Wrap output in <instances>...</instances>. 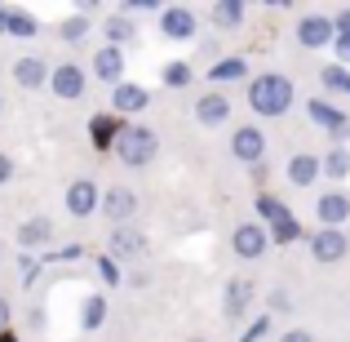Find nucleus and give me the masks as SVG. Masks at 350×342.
Segmentation results:
<instances>
[{"label":"nucleus","instance_id":"1","mask_svg":"<svg viewBox=\"0 0 350 342\" xmlns=\"http://www.w3.org/2000/svg\"><path fill=\"white\" fill-rule=\"evenodd\" d=\"M248 107H253L257 116H284L293 107V80L288 76H257L253 85H248Z\"/></svg>","mask_w":350,"mask_h":342},{"label":"nucleus","instance_id":"2","mask_svg":"<svg viewBox=\"0 0 350 342\" xmlns=\"http://www.w3.org/2000/svg\"><path fill=\"white\" fill-rule=\"evenodd\" d=\"M155 151H160V138H155V129L146 125H124L116 138V156L120 164H129V169H142V164L155 160Z\"/></svg>","mask_w":350,"mask_h":342},{"label":"nucleus","instance_id":"3","mask_svg":"<svg viewBox=\"0 0 350 342\" xmlns=\"http://www.w3.org/2000/svg\"><path fill=\"white\" fill-rule=\"evenodd\" d=\"M85 67H76V62H58V67L49 71V89L62 98V103H76L80 94H85Z\"/></svg>","mask_w":350,"mask_h":342},{"label":"nucleus","instance_id":"4","mask_svg":"<svg viewBox=\"0 0 350 342\" xmlns=\"http://www.w3.org/2000/svg\"><path fill=\"white\" fill-rule=\"evenodd\" d=\"M107 214V223H116V227H129V218L137 214V191H129V187H107L103 191V205H98Z\"/></svg>","mask_w":350,"mask_h":342},{"label":"nucleus","instance_id":"5","mask_svg":"<svg viewBox=\"0 0 350 342\" xmlns=\"http://www.w3.org/2000/svg\"><path fill=\"white\" fill-rule=\"evenodd\" d=\"M111 258L116 262H133V258H146V236L137 227H111Z\"/></svg>","mask_w":350,"mask_h":342},{"label":"nucleus","instance_id":"6","mask_svg":"<svg viewBox=\"0 0 350 342\" xmlns=\"http://www.w3.org/2000/svg\"><path fill=\"white\" fill-rule=\"evenodd\" d=\"M160 32L169 36V40H191V36H196V9H187V5L160 9Z\"/></svg>","mask_w":350,"mask_h":342},{"label":"nucleus","instance_id":"7","mask_svg":"<svg viewBox=\"0 0 350 342\" xmlns=\"http://www.w3.org/2000/svg\"><path fill=\"white\" fill-rule=\"evenodd\" d=\"M231 156H235V160H244V164H257V160L266 156V134H262V129H253V125L235 129V138H231Z\"/></svg>","mask_w":350,"mask_h":342},{"label":"nucleus","instance_id":"8","mask_svg":"<svg viewBox=\"0 0 350 342\" xmlns=\"http://www.w3.org/2000/svg\"><path fill=\"white\" fill-rule=\"evenodd\" d=\"M98 205H103V196H98V187H94L89 178H80V182H71V187H67V209H71V218L98 214Z\"/></svg>","mask_w":350,"mask_h":342},{"label":"nucleus","instance_id":"9","mask_svg":"<svg viewBox=\"0 0 350 342\" xmlns=\"http://www.w3.org/2000/svg\"><path fill=\"white\" fill-rule=\"evenodd\" d=\"M49 240H53V218H44V214L27 218V223L18 227V245H23V254H36V249H44Z\"/></svg>","mask_w":350,"mask_h":342},{"label":"nucleus","instance_id":"10","mask_svg":"<svg viewBox=\"0 0 350 342\" xmlns=\"http://www.w3.org/2000/svg\"><path fill=\"white\" fill-rule=\"evenodd\" d=\"M248 302H253V280H244V276L226 280V293H222V311H226V320H244Z\"/></svg>","mask_w":350,"mask_h":342},{"label":"nucleus","instance_id":"11","mask_svg":"<svg viewBox=\"0 0 350 342\" xmlns=\"http://www.w3.org/2000/svg\"><path fill=\"white\" fill-rule=\"evenodd\" d=\"M231 245H235V254H239V258H262V254H266V245H271V236H266V227L244 223V227H235Z\"/></svg>","mask_w":350,"mask_h":342},{"label":"nucleus","instance_id":"12","mask_svg":"<svg viewBox=\"0 0 350 342\" xmlns=\"http://www.w3.org/2000/svg\"><path fill=\"white\" fill-rule=\"evenodd\" d=\"M94 76L107 80V85H124V53H120L116 45H103V49L94 53Z\"/></svg>","mask_w":350,"mask_h":342},{"label":"nucleus","instance_id":"13","mask_svg":"<svg viewBox=\"0 0 350 342\" xmlns=\"http://www.w3.org/2000/svg\"><path fill=\"white\" fill-rule=\"evenodd\" d=\"M310 254H315V262H342L346 258V236L333 227H324L315 240H310Z\"/></svg>","mask_w":350,"mask_h":342},{"label":"nucleus","instance_id":"14","mask_svg":"<svg viewBox=\"0 0 350 342\" xmlns=\"http://www.w3.org/2000/svg\"><path fill=\"white\" fill-rule=\"evenodd\" d=\"M49 71H53L49 62H44V58H31V53L14 62V80H18L23 89H40V85H49Z\"/></svg>","mask_w":350,"mask_h":342},{"label":"nucleus","instance_id":"15","mask_svg":"<svg viewBox=\"0 0 350 342\" xmlns=\"http://www.w3.org/2000/svg\"><path fill=\"white\" fill-rule=\"evenodd\" d=\"M315 214H319V223H324V227L342 231V223H346V218H350V200L342 196V191H328V196H319Z\"/></svg>","mask_w":350,"mask_h":342},{"label":"nucleus","instance_id":"16","mask_svg":"<svg viewBox=\"0 0 350 342\" xmlns=\"http://www.w3.org/2000/svg\"><path fill=\"white\" fill-rule=\"evenodd\" d=\"M333 36H337V27L328 23V18H301V27H297V40L306 45V49H319V45H333Z\"/></svg>","mask_w":350,"mask_h":342},{"label":"nucleus","instance_id":"17","mask_svg":"<svg viewBox=\"0 0 350 342\" xmlns=\"http://www.w3.org/2000/svg\"><path fill=\"white\" fill-rule=\"evenodd\" d=\"M146 103H151V94H146L142 85H129V80H124V85H116V89H111V107H116V112H124V116L142 112Z\"/></svg>","mask_w":350,"mask_h":342},{"label":"nucleus","instance_id":"18","mask_svg":"<svg viewBox=\"0 0 350 342\" xmlns=\"http://www.w3.org/2000/svg\"><path fill=\"white\" fill-rule=\"evenodd\" d=\"M226 116H231V103H226L222 94H204L196 103V120H200V125H208V129L226 125Z\"/></svg>","mask_w":350,"mask_h":342},{"label":"nucleus","instance_id":"19","mask_svg":"<svg viewBox=\"0 0 350 342\" xmlns=\"http://www.w3.org/2000/svg\"><path fill=\"white\" fill-rule=\"evenodd\" d=\"M0 32L18 36V40H31L40 27H36V18L27 14V9H0Z\"/></svg>","mask_w":350,"mask_h":342},{"label":"nucleus","instance_id":"20","mask_svg":"<svg viewBox=\"0 0 350 342\" xmlns=\"http://www.w3.org/2000/svg\"><path fill=\"white\" fill-rule=\"evenodd\" d=\"M319 173H324V169H319L315 156H293V160H288V182H293V187H310Z\"/></svg>","mask_w":350,"mask_h":342},{"label":"nucleus","instance_id":"21","mask_svg":"<svg viewBox=\"0 0 350 342\" xmlns=\"http://www.w3.org/2000/svg\"><path fill=\"white\" fill-rule=\"evenodd\" d=\"M310 120H315V125H324V129H333L337 138L350 134V120L337 112V107H328V103H310Z\"/></svg>","mask_w":350,"mask_h":342},{"label":"nucleus","instance_id":"22","mask_svg":"<svg viewBox=\"0 0 350 342\" xmlns=\"http://www.w3.org/2000/svg\"><path fill=\"white\" fill-rule=\"evenodd\" d=\"M120 129H124V125H116V116H94V120H89V134H94V147H98V151L116 147Z\"/></svg>","mask_w":350,"mask_h":342},{"label":"nucleus","instance_id":"23","mask_svg":"<svg viewBox=\"0 0 350 342\" xmlns=\"http://www.w3.org/2000/svg\"><path fill=\"white\" fill-rule=\"evenodd\" d=\"M248 76V62L244 58H222L217 67H208V80L213 85H226V80H244Z\"/></svg>","mask_w":350,"mask_h":342},{"label":"nucleus","instance_id":"24","mask_svg":"<svg viewBox=\"0 0 350 342\" xmlns=\"http://www.w3.org/2000/svg\"><path fill=\"white\" fill-rule=\"evenodd\" d=\"M103 320H107V298L103 293H89L85 307H80V325L85 329H103Z\"/></svg>","mask_w":350,"mask_h":342},{"label":"nucleus","instance_id":"25","mask_svg":"<svg viewBox=\"0 0 350 342\" xmlns=\"http://www.w3.org/2000/svg\"><path fill=\"white\" fill-rule=\"evenodd\" d=\"M103 32H107V45H116V49H120V45H129V40H133V23H129L124 14H111V18H107V27H103Z\"/></svg>","mask_w":350,"mask_h":342},{"label":"nucleus","instance_id":"26","mask_svg":"<svg viewBox=\"0 0 350 342\" xmlns=\"http://www.w3.org/2000/svg\"><path fill=\"white\" fill-rule=\"evenodd\" d=\"M319 169H324L328 178H346V173H350V151H346V147H333V151L319 160Z\"/></svg>","mask_w":350,"mask_h":342},{"label":"nucleus","instance_id":"27","mask_svg":"<svg viewBox=\"0 0 350 342\" xmlns=\"http://www.w3.org/2000/svg\"><path fill=\"white\" fill-rule=\"evenodd\" d=\"M213 23L217 27H239V23H244V5H239V0H222V5H213Z\"/></svg>","mask_w":350,"mask_h":342},{"label":"nucleus","instance_id":"28","mask_svg":"<svg viewBox=\"0 0 350 342\" xmlns=\"http://www.w3.org/2000/svg\"><path fill=\"white\" fill-rule=\"evenodd\" d=\"M257 214H262V218H266L271 227H280L284 218H293V214H288V209H284V205H280L275 196H262V200H257Z\"/></svg>","mask_w":350,"mask_h":342},{"label":"nucleus","instance_id":"29","mask_svg":"<svg viewBox=\"0 0 350 342\" xmlns=\"http://www.w3.org/2000/svg\"><path fill=\"white\" fill-rule=\"evenodd\" d=\"M58 36H62V40H67V45H80V40H85V36H89V18H67V23H62L58 27Z\"/></svg>","mask_w":350,"mask_h":342},{"label":"nucleus","instance_id":"30","mask_svg":"<svg viewBox=\"0 0 350 342\" xmlns=\"http://www.w3.org/2000/svg\"><path fill=\"white\" fill-rule=\"evenodd\" d=\"M164 85H169V89L191 85V67H187V62H164Z\"/></svg>","mask_w":350,"mask_h":342},{"label":"nucleus","instance_id":"31","mask_svg":"<svg viewBox=\"0 0 350 342\" xmlns=\"http://www.w3.org/2000/svg\"><path fill=\"white\" fill-rule=\"evenodd\" d=\"M324 85L328 89H346L350 85V71L342 67V62H337V67H324Z\"/></svg>","mask_w":350,"mask_h":342},{"label":"nucleus","instance_id":"32","mask_svg":"<svg viewBox=\"0 0 350 342\" xmlns=\"http://www.w3.org/2000/svg\"><path fill=\"white\" fill-rule=\"evenodd\" d=\"M297 236H301V227L293 223V218H284V223L271 231V240H280V245H288V240H297Z\"/></svg>","mask_w":350,"mask_h":342},{"label":"nucleus","instance_id":"33","mask_svg":"<svg viewBox=\"0 0 350 342\" xmlns=\"http://www.w3.org/2000/svg\"><path fill=\"white\" fill-rule=\"evenodd\" d=\"M98 271H103V280H107V284H120V262H116L111 254L98 258Z\"/></svg>","mask_w":350,"mask_h":342},{"label":"nucleus","instance_id":"34","mask_svg":"<svg viewBox=\"0 0 350 342\" xmlns=\"http://www.w3.org/2000/svg\"><path fill=\"white\" fill-rule=\"evenodd\" d=\"M266 329H271V316H262V320H253V325H248V329H244V338H239V342H257V338H262V334H266Z\"/></svg>","mask_w":350,"mask_h":342},{"label":"nucleus","instance_id":"35","mask_svg":"<svg viewBox=\"0 0 350 342\" xmlns=\"http://www.w3.org/2000/svg\"><path fill=\"white\" fill-rule=\"evenodd\" d=\"M333 45H337V58L350 62V32H337V36H333Z\"/></svg>","mask_w":350,"mask_h":342},{"label":"nucleus","instance_id":"36","mask_svg":"<svg viewBox=\"0 0 350 342\" xmlns=\"http://www.w3.org/2000/svg\"><path fill=\"white\" fill-rule=\"evenodd\" d=\"M288 307H293V298H288L284 289H275V293H271V311H288Z\"/></svg>","mask_w":350,"mask_h":342},{"label":"nucleus","instance_id":"37","mask_svg":"<svg viewBox=\"0 0 350 342\" xmlns=\"http://www.w3.org/2000/svg\"><path fill=\"white\" fill-rule=\"evenodd\" d=\"M9 178H14V160H9V156L5 151H0V187H5V182Z\"/></svg>","mask_w":350,"mask_h":342},{"label":"nucleus","instance_id":"38","mask_svg":"<svg viewBox=\"0 0 350 342\" xmlns=\"http://www.w3.org/2000/svg\"><path fill=\"white\" fill-rule=\"evenodd\" d=\"M280 342H315V338H310V334H306V329H288V334H284Z\"/></svg>","mask_w":350,"mask_h":342},{"label":"nucleus","instance_id":"39","mask_svg":"<svg viewBox=\"0 0 350 342\" xmlns=\"http://www.w3.org/2000/svg\"><path fill=\"white\" fill-rule=\"evenodd\" d=\"M0 334H9V298H0Z\"/></svg>","mask_w":350,"mask_h":342},{"label":"nucleus","instance_id":"40","mask_svg":"<svg viewBox=\"0 0 350 342\" xmlns=\"http://www.w3.org/2000/svg\"><path fill=\"white\" fill-rule=\"evenodd\" d=\"M23 276H27V284H31V280H36V258H31V254H27V258H23Z\"/></svg>","mask_w":350,"mask_h":342},{"label":"nucleus","instance_id":"41","mask_svg":"<svg viewBox=\"0 0 350 342\" xmlns=\"http://www.w3.org/2000/svg\"><path fill=\"white\" fill-rule=\"evenodd\" d=\"M0 342H18V338H14V334H0Z\"/></svg>","mask_w":350,"mask_h":342},{"label":"nucleus","instance_id":"42","mask_svg":"<svg viewBox=\"0 0 350 342\" xmlns=\"http://www.w3.org/2000/svg\"><path fill=\"white\" fill-rule=\"evenodd\" d=\"M0 116H5V94H0Z\"/></svg>","mask_w":350,"mask_h":342},{"label":"nucleus","instance_id":"43","mask_svg":"<svg viewBox=\"0 0 350 342\" xmlns=\"http://www.w3.org/2000/svg\"><path fill=\"white\" fill-rule=\"evenodd\" d=\"M187 342H204V338H187Z\"/></svg>","mask_w":350,"mask_h":342},{"label":"nucleus","instance_id":"44","mask_svg":"<svg viewBox=\"0 0 350 342\" xmlns=\"http://www.w3.org/2000/svg\"><path fill=\"white\" fill-rule=\"evenodd\" d=\"M0 258H5V249H0Z\"/></svg>","mask_w":350,"mask_h":342},{"label":"nucleus","instance_id":"45","mask_svg":"<svg viewBox=\"0 0 350 342\" xmlns=\"http://www.w3.org/2000/svg\"><path fill=\"white\" fill-rule=\"evenodd\" d=\"M346 94H350V85H346Z\"/></svg>","mask_w":350,"mask_h":342}]
</instances>
